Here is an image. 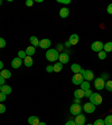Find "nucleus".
<instances>
[{"label":"nucleus","mask_w":112,"mask_h":125,"mask_svg":"<svg viewBox=\"0 0 112 125\" xmlns=\"http://www.w3.org/2000/svg\"><path fill=\"white\" fill-rule=\"evenodd\" d=\"M11 87L9 85H2L1 86V93H3V94H6V95H8V94H11Z\"/></svg>","instance_id":"17"},{"label":"nucleus","mask_w":112,"mask_h":125,"mask_svg":"<svg viewBox=\"0 0 112 125\" xmlns=\"http://www.w3.org/2000/svg\"><path fill=\"white\" fill-rule=\"evenodd\" d=\"M83 76L81 75L80 73H77V74H74L73 75V77H72V82H73V84L74 85H81L82 83H83Z\"/></svg>","instance_id":"6"},{"label":"nucleus","mask_w":112,"mask_h":125,"mask_svg":"<svg viewBox=\"0 0 112 125\" xmlns=\"http://www.w3.org/2000/svg\"><path fill=\"white\" fill-rule=\"evenodd\" d=\"M87 125H93V124H87Z\"/></svg>","instance_id":"46"},{"label":"nucleus","mask_w":112,"mask_h":125,"mask_svg":"<svg viewBox=\"0 0 112 125\" xmlns=\"http://www.w3.org/2000/svg\"><path fill=\"white\" fill-rule=\"evenodd\" d=\"M74 96H75V98H83L84 97V91L83 89H76V91H74Z\"/></svg>","instance_id":"19"},{"label":"nucleus","mask_w":112,"mask_h":125,"mask_svg":"<svg viewBox=\"0 0 112 125\" xmlns=\"http://www.w3.org/2000/svg\"><path fill=\"white\" fill-rule=\"evenodd\" d=\"M98 57H99V59H105V58H107V52H105L104 50H102V52H99Z\"/></svg>","instance_id":"28"},{"label":"nucleus","mask_w":112,"mask_h":125,"mask_svg":"<svg viewBox=\"0 0 112 125\" xmlns=\"http://www.w3.org/2000/svg\"><path fill=\"white\" fill-rule=\"evenodd\" d=\"M83 109L85 111L86 113H89V114H91V113H93L94 111H95V105L92 104L91 102H89V103H85L83 106Z\"/></svg>","instance_id":"7"},{"label":"nucleus","mask_w":112,"mask_h":125,"mask_svg":"<svg viewBox=\"0 0 112 125\" xmlns=\"http://www.w3.org/2000/svg\"><path fill=\"white\" fill-rule=\"evenodd\" d=\"M5 112H6V106L3 104H0V114H2Z\"/></svg>","instance_id":"35"},{"label":"nucleus","mask_w":112,"mask_h":125,"mask_svg":"<svg viewBox=\"0 0 112 125\" xmlns=\"http://www.w3.org/2000/svg\"><path fill=\"white\" fill-rule=\"evenodd\" d=\"M2 68H3V62L0 60V70H2Z\"/></svg>","instance_id":"42"},{"label":"nucleus","mask_w":112,"mask_h":125,"mask_svg":"<svg viewBox=\"0 0 112 125\" xmlns=\"http://www.w3.org/2000/svg\"><path fill=\"white\" fill-rule=\"evenodd\" d=\"M74 122H75L76 125H84V124H85V116H84L83 114L76 115V117H75V120H74Z\"/></svg>","instance_id":"8"},{"label":"nucleus","mask_w":112,"mask_h":125,"mask_svg":"<svg viewBox=\"0 0 112 125\" xmlns=\"http://www.w3.org/2000/svg\"><path fill=\"white\" fill-rule=\"evenodd\" d=\"M0 74H1V70H0Z\"/></svg>","instance_id":"48"},{"label":"nucleus","mask_w":112,"mask_h":125,"mask_svg":"<svg viewBox=\"0 0 112 125\" xmlns=\"http://www.w3.org/2000/svg\"><path fill=\"white\" fill-rule=\"evenodd\" d=\"M39 125H46V123H45V122H40V123H39Z\"/></svg>","instance_id":"44"},{"label":"nucleus","mask_w":112,"mask_h":125,"mask_svg":"<svg viewBox=\"0 0 112 125\" xmlns=\"http://www.w3.org/2000/svg\"><path fill=\"white\" fill-rule=\"evenodd\" d=\"M29 40H30V44L33 45L34 47L39 46V40H38V38H37L36 36H31L30 38H29Z\"/></svg>","instance_id":"21"},{"label":"nucleus","mask_w":112,"mask_h":125,"mask_svg":"<svg viewBox=\"0 0 112 125\" xmlns=\"http://www.w3.org/2000/svg\"><path fill=\"white\" fill-rule=\"evenodd\" d=\"M89 98H90V102H91L92 104L95 105V106H97V105H100L102 103V96L99 93H92V95L89 97Z\"/></svg>","instance_id":"2"},{"label":"nucleus","mask_w":112,"mask_h":125,"mask_svg":"<svg viewBox=\"0 0 112 125\" xmlns=\"http://www.w3.org/2000/svg\"><path fill=\"white\" fill-rule=\"evenodd\" d=\"M83 78L85 79L86 82H89V81H93L94 79V74L92 70H85L83 74Z\"/></svg>","instance_id":"10"},{"label":"nucleus","mask_w":112,"mask_h":125,"mask_svg":"<svg viewBox=\"0 0 112 125\" xmlns=\"http://www.w3.org/2000/svg\"><path fill=\"white\" fill-rule=\"evenodd\" d=\"M33 5H34V1H33V0H27V1H26V6H27V7H31Z\"/></svg>","instance_id":"37"},{"label":"nucleus","mask_w":112,"mask_h":125,"mask_svg":"<svg viewBox=\"0 0 112 125\" xmlns=\"http://www.w3.org/2000/svg\"><path fill=\"white\" fill-rule=\"evenodd\" d=\"M103 49H104L105 52H112V42H107V44H104V46H103Z\"/></svg>","instance_id":"24"},{"label":"nucleus","mask_w":112,"mask_h":125,"mask_svg":"<svg viewBox=\"0 0 112 125\" xmlns=\"http://www.w3.org/2000/svg\"><path fill=\"white\" fill-rule=\"evenodd\" d=\"M46 70L48 72V73H53V72H54V69H53V66L52 65H48L46 67Z\"/></svg>","instance_id":"36"},{"label":"nucleus","mask_w":112,"mask_h":125,"mask_svg":"<svg viewBox=\"0 0 112 125\" xmlns=\"http://www.w3.org/2000/svg\"><path fill=\"white\" fill-rule=\"evenodd\" d=\"M39 46L42 47L43 49H47L50 47V40L47 38H44L42 40H39Z\"/></svg>","instance_id":"9"},{"label":"nucleus","mask_w":112,"mask_h":125,"mask_svg":"<svg viewBox=\"0 0 112 125\" xmlns=\"http://www.w3.org/2000/svg\"><path fill=\"white\" fill-rule=\"evenodd\" d=\"M62 68H63V64H61V62H56V64L53 65V69H54L55 73H60Z\"/></svg>","instance_id":"22"},{"label":"nucleus","mask_w":112,"mask_h":125,"mask_svg":"<svg viewBox=\"0 0 112 125\" xmlns=\"http://www.w3.org/2000/svg\"><path fill=\"white\" fill-rule=\"evenodd\" d=\"M65 46H66V47H70V46H71L70 42H65Z\"/></svg>","instance_id":"43"},{"label":"nucleus","mask_w":112,"mask_h":125,"mask_svg":"<svg viewBox=\"0 0 112 125\" xmlns=\"http://www.w3.org/2000/svg\"><path fill=\"white\" fill-rule=\"evenodd\" d=\"M103 46H104V44L102 42H94L93 44L91 45V48L93 52H100L103 50Z\"/></svg>","instance_id":"5"},{"label":"nucleus","mask_w":112,"mask_h":125,"mask_svg":"<svg viewBox=\"0 0 112 125\" xmlns=\"http://www.w3.org/2000/svg\"><path fill=\"white\" fill-rule=\"evenodd\" d=\"M70 112L72 115H78V114H81L82 112V106L80 104H72L70 107Z\"/></svg>","instance_id":"4"},{"label":"nucleus","mask_w":112,"mask_h":125,"mask_svg":"<svg viewBox=\"0 0 112 125\" xmlns=\"http://www.w3.org/2000/svg\"><path fill=\"white\" fill-rule=\"evenodd\" d=\"M24 64H25V66H27V67H30V66H33V64H34V60H33V58H31L30 56H26V57L24 58Z\"/></svg>","instance_id":"14"},{"label":"nucleus","mask_w":112,"mask_h":125,"mask_svg":"<svg viewBox=\"0 0 112 125\" xmlns=\"http://www.w3.org/2000/svg\"><path fill=\"white\" fill-rule=\"evenodd\" d=\"M26 56H27L26 52H24V50H19V52H18V57L20 58V59H24Z\"/></svg>","instance_id":"29"},{"label":"nucleus","mask_w":112,"mask_h":125,"mask_svg":"<svg viewBox=\"0 0 112 125\" xmlns=\"http://www.w3.org/2000/svg\"><path fill=\"white\" fill-rule=\"evenodd\" d=\"M105 88L108 89L109 92H112V81H107L105 82Z\"/></svg>","instance_id":"27"},{"label":"nucleus","mask_w":112,"mask_h":125,"mask_svg":"<svg viewBox=\"0 0 112 125\" xmlns=\"http://www.w3.org/2000/svg\"><path fill=\"white\" fill-rule=\"evenodd\" d=\"M0 76H2L5 79H9V78L11 77V72H10V70H8V69H2V70H1Z\"/></svg>","instance_id":"18"},{"label":"nucleus","mask_w":112,"mask_h":125,"mask_svg":"<svg viewBox=\"0 0 112 125\" xmlns=\"http://www.w3.org/2000/svg\"><path fill=\"white\" fill-rule=\"evenodd\" d=\"M5 78H3L2 77V76H0V85H1V86H2V85H5Z\"/></svg>","instance_id":"39"},{"label":"nucleus","mask_w":112,"mask_h":125,"mask_svg":"<svg viewBox=\"0 0 112 125\" xmlns=\"http://www.w3.org/2000/svg\"><path fill=\"white\" fill-rule=\"evenodd\" d=\"M70 15V10H68V8L64 7V8H61L60 10V16L62 17V18H66L67 16Z\"/></svg>","instance_id":"16"},{"label":"nucleus","mask_w":112,"mask_h":125,"mask_svg":"<svg viewBox=\"0 0 112 125\" xmlns=\"http://www.w3.org/2000/svg\"><path fill=\"white\" fill-rule=\"evenodd\" d=\"M71 69H72V72H73L74 74H77V73H80V70H81L82 68L78 64H73V65L71 66Z\"/></svg>","instance_id":"23"},{"label":"nucleus","mask_w":112,"mask_h":125,"mask_svg":"<svg viewBox=\"0 0 112 125\" xmlns=\"http://www.w3.org/2000/svg\"><path fill=\"white\" fill-rule=\"evenodd\" d=\"M28 123L30 125H39L40 121L38 120V117H37V116H30L28 118Z\"/></svg>","instance_id":"15"},{"label":"nucleus","mask_w":112,"mask_h":125,"mask_svg":"<svg viewBox=\"0 0 112 125\" xmlns=\"http://www.w3.org/2000/svg\"><path fill=\"white\" fill-rule=\"evenodd\" d=\"M65 125H76V124H75V122H74V121H68V122H66Z\"/></svg>","instance_id":"40"},{"label":"nucleus","mask_w":112,"mask_h":125,"mask_svg":"<svg viewBox=\"0 0 112 125\" xmlns=\"http://www.w3.org/2000/svg\"><path fill=\"white\" fill-rule=\"evenodd\" d=\"M58 2H60V3H65V5H68V3H71V0H58Z\"/></svg>","instance_id":"38"},{"label":"nucleus","mask_w":112,"mask_h":125,"mask_svg":"<svg viewBox=\"0 0 112 125\" xmlns=\"http://www.w3.org/2000/svg\"><path fill=\"white\" fill-rule=\"evenodd\" d=\"M104 124L105 125H112V115H108L104 118Z\"/></svg>","instance_id":"26"},{"label":"nucleus","mask_w":112,"mask_h":125,"mask_svg":"<svg viewBox=\"0 0 112 125\" xmlns=\"http://www.w3.org/2000/svg\"><path fill=\"white\" fill-rule=\"evenodd\" d=\"M78 40H80V38H78V35H76V34L71 35L70 39H68V42H70L71 46H72V45H76L78 42Z\"/></svg>","instance_id":"13"},{"label":"nucleus","mask_w":112,"mask_h":125,"mask_svg":"<svg viewBox=\"0 0 112 125\" xmlns=\"http://www.w3.org/2000/svg\"><path fill=\"white\" fill-rule=\"evenodd\" d=\"M0 5H1V1H0Z\"/></svg>","instance_id":"47"},{"label":"nucleus","mask_w":112,"mask_h":125,"mask_svg":"<svg viewBox=\"0 0 112 125\" xmlns=\"http://www.w3.org/2000/svg\"><path fill=\"white\" fill-rule=\"evenodd\" d=\"M0 92H1V85H0Z\"/></svg>","instance_id":"45"},{"label":"nucleus","mask_w":112,"mask_h":125,"mask_svg":"<svg viewBox=\"0 0 112 125\" xmlns=\"http://www.w3.org/2000/svg\"><path fill=\"white\" fill-rule=\"evenodd\" d=\"M81 89H83L84 92L87 91V89H90V82H86L84 81L83 83L81 84Z\"/></svg>","instance_id":"25"},{"label":"nucleus","mask_w":112,"mask_h":125,"mask_svg":"<svg viewBox=\"0 0 112 125\" xmlns=\"http://www.w3.org/2000/svg\"><path fill=\"white\" fill-rule=\"evenodd\" d=\"M107 12L109 13V15H112V3H110V5L108 6V8H107Z\"/></svg>","instance_id":"33"},{"label":"nucleus","mask_w":112,"mask_h":125,"mask_svg":"<svg viewBox=\"0 0 112 125\" xmlns=\"http://www.w3.org/2000/svg\"><path fill=\"white\" fill-rule=\"evenodd\" d=\"M94 87H95V89H98V91H102V89L105 87L104 79L102 77L95 78V79H94Z\"/></svg>","instance_id":"3"},{"label":"nucleus","mask_w":112,"mask_h":125,"mask_svg":"<svg viewBox=\"0 0 112 125\" xmlns=\"http://www.w3.org/2000/svg\"><path fill=\"white\" fill-rule=\"evenodd\" d=\"M74 104H80V98H75V99H74Z\"/></svg>","instance_id":"41"},{"label":"nucleus","mask_w":112,"mask_h":125,"mask_svg":"<svg viewBox=\"0 0 112 125\" xmlns=\"http://www.w3.org/2000/svg\"><path fill=\"white\" fill-rule=\"evenodd\" d=\"M92 95V92H91V89H87V91H85L84 92V97H90Z\"/></svg>","instance_id":"32"},{"label":"nucleus","mask_w":112,"mask_h":125,"mask_svg":"<svg viewBox=\"0 0 112 125\" xmlns=\"http://www.w3.org/2000/svg\"><path fill=\"white\" fill-rule=\"evenodd\" d=\"M6 47V40L0 37V48H5Z\"/></svg>","instance_id":"31"},{"label":"nucleus","mask_w":112,"mask_h":125,"mask_svg":"<svg viewBox=\"0 0 112 125\" xmlns=\"http://www.w3.org/2000/svg\"><path fill=\"white\" fill-rule=\"evenodd\" d=\"M21 65H23V59H20L19 57L13 58L12 62H11V66H12V68H19Z\"/></svg>","instance_id":"12"},{"label":"nucleus","mask_w":112,"mask_h":125,"mask_svg":"<svg viewBox=\"0 0 112 125\" xmlns=\"http://www.w3.org/2000/svg\"><path fill=\"white\" fill-rule=\"evenodd\" d=\"M25 52H26V54H27V56H33V55L35 54V52H36V50H35V47L34 46H28L26 48V50H25Z\"/></svg>","instance_id":"20"},{"label":"nucleus","mask_w":112,"mask_h":125,"mask_svg":"<svg viewBox=\"0 0 112 125\" xmlns=\"http://www.w3.org/2000/svg\"><path fill=\"white\" fill-rule=\"evenodd\" d=\"M45 56H46V59L48 60V62H56V60L58 59L60 54H58V52L56 49H48Z\"/></svg>","instance_id":"1"},{"label":"nucleus","mask_w":112,"mask_h":125,"mask_svg":"<svg viewBox=\"0 0 112 125\" xmlns=\"http://www.w3.org/2000/svg\"><path fill=\"white\" fill-rule=\"evenodd\" d=\"M3 101H6V94H3V93L0 92V103L3 102Z\"/></svg>","instance_id":"34"},{"label":"nucleus","mask_w":112,"mask_h":125,"mask_svg":"<svg viewBox=\"0 0 112 125\" xmlns=\"http://www.w3.org/2000/svg\"><path fill=\"white\" fill-rule=\"evenodd\" d=\"M93 125H105V124H104V120H102V118H99V120H97L95 122L93 123Z\"/></svg>","instance_id":"30"},{"label":"nucleus","mask_w":112,"mask_h":125,"mask_svg":"<svg viewBox=\"0 0 112 125\" xmlns=\"http://www.w3.org/2000/svg\"><path fill=\"white\" fill-rule=\"evenodd\" d=\"M58 60H60L61 64H66V62H68V60H70V56H68L66 52H62V54H60V57H58Z\"/></svg>","instance_id":"11"}]
</instances>
